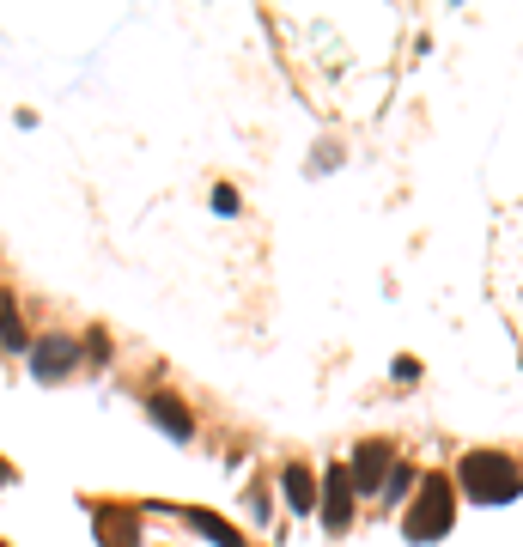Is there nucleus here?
<instances>
[{"mask_svg": "<svg viewBox=\"0 0 523 547\" xmlns=\"http://www.w3.org/2000/svg\"><path fill=\"white\" fill-rule=\"evenodd\" d=\"M493 304L523 347V201L493 225Z\"/></svg>", "mask_w": 523, "mask_h": 547, "instance_id": "f257e3e1", "label": "nucleus"}, {"mask_svg": "<svg viewBox=\"0 0 523 547\" xmlns=\"http://www.w3.org/2000/svg\"><path fill=\"white\" fill-rule=\"evenodd\" d=\"M457 475H463V493H469V499H481V505H505V499H517V493H523L517 462H505L499 450H469Z\"/></svg>", "mask_w": 523, "mask_h": 547, "instance_id": "f03ea898", "label": "nucleus"}, {"mask_svg": "<svg viewBox=\"0 0 523 547\" xmlns=\"http://www.w3.org/2000/svg\"><path fill=\"white\" fill-rule=\"evenodd\" d=\"M451 481L444 475H432V481H420V493H414V505H408V541H438L444 529H451Z\"/></svg>", "mask_w": 523, "mask_h": 547, "instance_id": "7ed1b4c3", "label": "nucleus"}, {"mask_svg": "<svg viewBox=\"0 0 523 547\" xmlns=\"http://www.w3.org/2000/svg\"><path fill=\"white\" fill-rule=\"evenodd\" d=\"M73 365H80V347H73L67 335H49V341L31 347V371H37V383H61Z\"/></svg>", "mask_w": 523, "mask_h": 547, "instance_id": "20e7f679", "label": "nucleus"}, {"mask_svg": "<svg viewBox=\"0 0 523 547\" xmlns=\"http://www.w3.org/2000/svg\"><path fill=\"white\" fill-rule=\"evenodd\" d=\"M317 505H323V523H329L335 535L353 523V475H347V468H329V475H323V493H317Z\"/></svg>", "mask_w": 523, "mask_h": 547, "instance_id": "39448f33", "label": "nucleus"}, {"mask_svg": "<svg viewBox=\"0 0 523 547\" xmlns=\"http://www.w3.org/2000/svg\"><path fill=\"white\" fill-rule=\"evenodd\" d=\"M347 475H353L359 493H378L384 475H390V444H359V456L347 462Z\"/></svg>", "mask_w": 523, "mask_h": 547, "instance_id": "423d86ee", "label": "nucleus"}, {"mask_svg": "<svg viewBox=\"0 0 523 547\" xmlns=\"http://www.w3.org/2000/svg\"><path fill=\"white\" fill-rule=\"evenodd\" d=\"M146 414H153V420H159V426H165V432H171L177 444H189V438H195V414H189V408H183L177 396H165V389H159L153 402H146Z\"/></svg>", "mask_w": 523, "mask_h": 547, "instance_id": "0eeeda50", "label": "nucleus"}, {"mask_svg": "<svg viewBox=\"0 0 523 547\" xmlns=\"http://www.w3.org/2000/svg\"><path fill=\"white\" fill-rule=\"evenodd\" d=\"M280 487H286V505H292V511H311V505H317V481H311V468H298V462H292Z\"/></svg>", "mask_w": 523, "mask_h": 547, "instance_id": "6e6552de", "label": "nucleus"}, {"mask_svg": "<svg viewBox=\"0 0 523 547\" xmlns=\"http://www.w3.org/2000/svg\"><path fill=\"white\" fill-rule=\"evenodd\" d=\"M98 529H104V547H140V535H134V517H128V511H98Z\"/></svg>", "mask_w": 523, "mask_h": 547, "instance_id": "1a4fd4ad", "label": "nucleus"}, {"mask_svg": "<svg viewBox=\"0 0 523 547\" xmlns=\"http://www.w3.org/2000/svg\"><path fill=\"white\" fill-rule=\"evenodd\" d=\"M0 347H7V353H31V347H25V323H19V304H13V298H0Z\"/></svg>", "mask_w": 523, "mask_h": 547, "instance_id": "9d476101", "label": "nucleus"}, {"mask_svg": "<svg viewBox=\"0 0 523 547\" xmlns=\"http://www.w3.org/2000/svg\"><path fill=\"white\" fill-rule=\"evenodd\" d=\"M414 487H420V475H414V468H408V462H390V475H384L378 499H408Z\"/></svg>", "mask_w": 523, "mask_h": 547, "instance_id": "9b49d317", "label": "nucleus"}, {"mask_svg": "<svg viewBox=\"0 0 523 547\" xmlns=\"http://www.w3.org/2000/svg\"><path fill=\"white\" fill-rule=\"evenodd\" d=\"M189 523H195V529H201V535H213V541H219V547H244V535H238V529H232V523H219V517H213V511H189Z\"/></svg>", "mask_w": 523, "mask_h": 547, "instance_id": "f8f14e48", "label": "nucleus"}, {"mask_svg": "<svg viewBox=\"0 0 523 547\" xmlns=\"http://www.w3.org/2000/svg\"><path fill=\"white\" fill-rule=\"evenodd\" d=\"M213 207H219V213H238V189L219 183V189H213Z\"/></svg>", "mask_w": 523, "mask_h": 547, "instance_id": "ddd939ff", "label": "nucleus"}, {"mask_svg": "<svg viewBox=\"0 0 523 547\" xmlns=\"http://www.w3.org/2000/svg\"><path fill=\"white\" fill-rule=\"evenodd\" d=\"M7 481H13V468H7V462H0V487H7Z\"/></svg>", "mask_w": 523, "mask_h": 547, "instance_id": "4468645a", "label": "nucleus"}]
</instances>
